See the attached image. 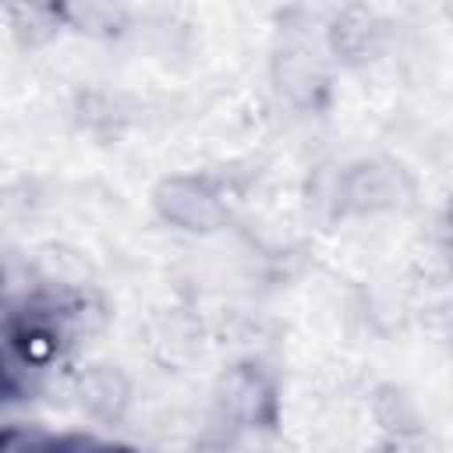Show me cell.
Listing matches in <instances>:
<instances>
[{
    "label": "cell",
    "mask_w": 453,
    "mask_h": 453,
    "mask_svg": "<svg viewBox=\"0 0 453 453\" xmlns=\"http://www.w3.org/2000/svg\"><path fill=\"white\" fill-rule=\"evenodd\" d=\"M156 209L163 212V219H170L173 226H184V230H212L226 216L223 198L202 177H170V180H163L159 191H156Z\"/></svg>",
    "instance_id": "1"
},
{
    "label": "cell",
    "mask_w": 453,
    "mask_h": 453,
    "mask_svg": "<svg viewBox=\"0 0 453 453\" xmlns=\"http://www.w3.org/2000/svg\"><path fill=\"white\" fill-rule=\"evenodd\" d=\"M223 414L237 425H258L265 414H273V389L258 372H234L226 379V389L219 396Z\"/></svg>",
    "instance_id": "2"
},
{
    "label": "cell",
    "mask_w": 453,
    "mask_h": 453,
    "mask_svg": "<svg viewBox=\"0 0 453 453\" xmlns=\"http://www.w3.org/2000/svg\"><path fill=\"white\" fill-rule=\"evenodd\" d=\"M81 403L96 418H120L127 407V382L113 368H96L81 379Z\"/></svg>",
    "instance_id": "4"
},
{
    "label": "cell",
    "mask_w": 453,
    "mask_h": 453,
    "mask_svg": "<svg viewBox=\"0 0 453 453\" xmlns=\"http://www.w3.org/2000/svg\"><path fill=\"white\" fill-rule=\"evenodd\" d=\"M340 198L350 209H379L389 205L396 198V173L389 166H375V163H361L350 166L340 180Z\"/></svg>",
    "instance_id": "3"
},
{
    "label": "cell",
    "mask_w": 453,
    "mask_h": 453,
    "mask_svg": "<svg viewBox=\"0 0 453 453\" xmlns=\"http://www.w3.org/2000/svg\"><path fill=\"white\" fill-rule=\"evenodd\" d=\"M46 453H134V449L113 446V442H96V439H85V435H60V439H50Z\"/></svg>",
    "instance_id": "5"
},
{
    "label": "cell",
    "mask_w": 453,
    "mask_h": 453,
    "mask_svg": "<svg viewBox=\"0 0 453 453\" xmlns=\"http://www.w3.org/2000/svg\"><path fill=\"white\" fill-rule=\"evenodd\" d=\"M21 393V379H18V368H11V361L0 354V403L14 400Z\"/></svg>",
    "instance_id": "6"
}]
</instances>
